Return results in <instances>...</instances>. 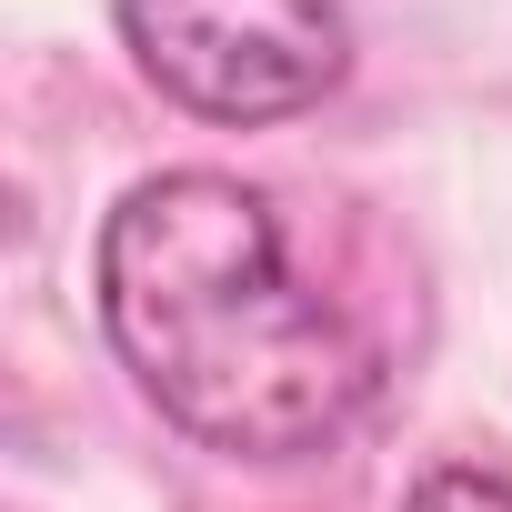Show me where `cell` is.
<instances>
[{"label":"cell","instance_id":"6da1fadb","mask_svg":"<svg viewBox=\"0 0 512 512\" xmlns=\"http://www.w3.org/2000/svg\"><path fill=\"white\" fill-rule=\"evenodd\" d=\"M91 282L121 372L161 422L231 462L332 452L382 392L372 332L292 272L272 201L231 171L131 181L101 221Z\"/></svg>","mask_w":512,"mask_h":512},{"label":"cell","instance_id":"3957f363","mask_svg":"<svg viewBox=\"0 0 512 512\" xmlns=\"http://www.w3.org/2000/svg\"><path fill=\"white\" fill-rule=\"evenodd\" d=\"M402 512H512V482L502 472H472V462H432L402 492Z\"/></svg>","mask_w":512,"mask_h":512},{"label":"cell","instance_id":"7a4b0ae2","mask_svg":"<svg viewBox=\"0 0 512 512\" xmlns=\"http://www.w3.org/2000/svg\"><path fill=\"white\" fill-rule=\"evenodd\" d=\"M111 21L161 101L231 131L322 111L352 71L342 0H111Z\"/></svg>","mask_w":512,"mask_h":512}]
</instances>
